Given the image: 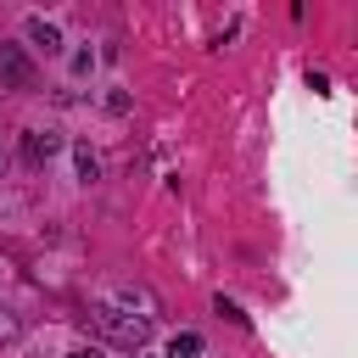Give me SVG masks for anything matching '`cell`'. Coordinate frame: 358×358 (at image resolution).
Returning <instances> with one entry per match:
<instances>
[{
  "label": "cell",
  "mask_w": 358,
  "mask_h": 358,
  "mask_svg": "<svg viewBox=\"0 0 358 358\" xmlns=\"http://www.w3.org/2000/svg\"><path fill=\"white\" fill-rule=\"evenodd\" d=\"M90 324L123 352H140L151 341V319H134V313H117V308H90Z\"/></svg>",
  "instance_id": "1"
},
{
  "label": "cell",
  "mask_w": 358,
  "mask_h": 358,
  "mask_svg": "<svg viewBox=\"0 0 358 358\" xmlns=\"http://www.w3.org/2000/svg\"><path fill=\"white\" fill-rule=\"evenodd\" d=\"M0 84L6 90H34L39 84V73H34V62H28L22 45H0Z\"/></svg>",
  "instance_id": "2"
},
{
  "label": "cell",
  "mask_w": 358,
  "mask_h": 358,
  "mask_svg": "<svg viewBox=\"0 0 358 358\" xmlns=\"http://www.w3.org/2000/svg\"><path fill=\"white\" fill-rule=\"evenodd\" d=\"M56 145H62L56 134H45V129H22V162H28V168H39L45 157H56Z\"/></svg>",
  "instance_id": "3"
},
{
  "label": "cell",
  "mask_w": 358,
  "mask_h": 358,
  "mask_svg": "<svg viewBox=\"0 0 358 358\" xmlns=\"http://www.w3.org/2000/svg\"><path fill=\"white\" fill-rule=\"evenodd\" d=\"M28 39H34L45 56H56V50H62V28H56V22H45V17H28Z\"/></svg>",
  "instance_id": "4"
},
{
  "label": "cell",
  "mask_w": 358,
  "mask_h": 358,
  "mask_svg": "<svg viewBox=\"0 0 358 358\" xmlns=\"http://www.w3.org/2000/svg\"><path fill=\"white\" fill-rule=\"evenodd\" d=\"M168 358H201V336H196V330H179V336L168 341Z\"/></svg>",
  "instance_id": "5"
},
{
  "label": "cell",
  "mask_w": 358,
  "mask_h": 358,
  "mask_svg": "<svg viewBox=\"0 0 358 358\" xmlns=\"http://www.w3.org/2000/svg\"><path fill=\"white\" fill-rule=\"evenodd\" d=\"M73 157H78V179H95V173H101V157H95L90 145H78Z\"/></svg>",
  "instance_id": "6"
},
{
  "label": "cell",
  "mask_w": 358,
  "mask_h": 358,
  "mask_svg": "<svg viewBox=\"0 0 358 358\" xmlns=\"http://www.w3.org/2000/svg\"><path fill=\"white\" fill-rule=\"evenodd\" d=\"M0 341H17V319H11L6 308H0Z\"/></svg>",
  "instance_id": "7"
},
{
  "label": "cell",
  "mask_w": 358,
  "mask_h": 358,
  "mask_svg": "<svg viewBox=\"0 0 358 358\" xmlns=\"http://www.w3.org/2000/svg\"><path fill=\"white\" fill-rule=\"evenodd\" d=\"M67 358H106V352H101V347H73Z\"/></svg>",
  "instance_id": "8"
}]
</instances>
